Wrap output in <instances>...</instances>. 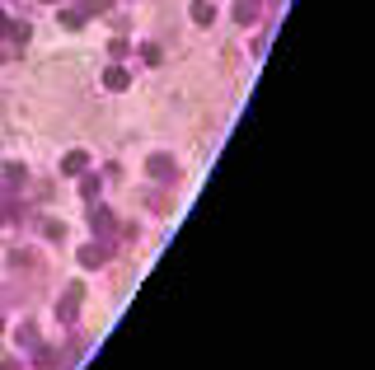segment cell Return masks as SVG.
<instances>
[{
  "mask_svg": "<svg viewBox=\"0 0 375 370\" xmlns=\"http://www.w3.org/2000/svg\"><path fill=\"white\" fill-rule=\"evenodd\" d=\"M56 314H61V323H76V314H80V286H71V291L61 295V310Z\"/></svg>",
  "mask_w": 375,
  "mask_h": 370,
  "instance_id": "6da1fadb",
  "label": "cell"
},
{
  "mask_svg": "<svg viewBox=\"0 0 375 370\" xmlns=\"http://www.w3.org/2000/svg\"><path fill=\"white\" fill-rule=\"evenodd\" d=\"M61 169H66V174H84V169H89V155H84V150H71V155L61 159Z\"/></svg>",
  "mask_w": 375,
  "mask_h": 370,
  "instance_id": "7a4b0ae2",
  "label": "cell"
},
{
  "mask_svg": "<svg viewBox=\"0 0 375 370\" xmlns=\"http://www.w3.org/2000/svg\"><path fill=\"white\" fill-rule=\"evenodd\" d=\"M104 84H108V89H127V84H132V76H127V71H122V66H108Z\"/></svg>",
  "mask_w": 375,
  "mask_h": 370,
  "instance_id": "3957f363",
  "label": "cell"
},
{
  "mask_svg": "<svg viewBox=\"0 0 375 370\" xmlns=\"http://www.w3.org/2000/svg\"><path fill=\"white\" fill-rule=\"evenodd\" d=\"M94 230H99V235H113V211H108V207H94Z\"/></svg>",
  "mask_w": 375,
  "mask_h": 370,
  "instance_id": "277c9868",
  "label": "cell"
},
{
  "mask_svg": "<svg viewBox=\"0 0 375 370\" xmlns=\"http://www.w3.org/2000/svg\"><path fill=\"white\" fill-rule=\"evenodd\" d=\"M104 258H108V253L99 248V244H84V248H80V263H84V267H99Z\"/></svg>",
  "mask_w": 375,
  "mask_h": 370,
  "instance_id": "5b68a950",
  "label": "cell"
},
{
  "mask_svg": "<svg viewBox=\"0 0 375 370\" xmlns=\"http://www.w3.org/2000/svg\"><path fill=\"white\" fill-rule=\"evenodd\" d=\"M150 174H155V178H174V164H169V155H155V159H150Z\"/></svg>",
  "mask_w": 375,
  "mask_h": 370,
  "instance_id": "8992f818",
  "label": "cell"
},
{
  "mask_svg": "<svg viewBox=\"0 0 375 370\" xmlns=\"http://www.w3.org/2000/svg\"><path fill=\"white\" fill-rule=\"evenodd\" d=\"M192 19H197V24H212V19H216L212 0H197V5H192Z\"/></svg>",
  "mask_w": 375,
  "mask_h": 370,
  "instance_id": "52a82bcc",
  "label": "cell"
},
{
  "mask_svg": "<svg viewBox=\"0 0 375 370\" xmlns=\"http://www.w3.org/2000/svg\"><path fill=\"white\" fill-rule=\"evenodd\" d=\"M235 19H240V24H253V19H258V5H253V0H240Z\"/></svg>",
  "mask_w": 375,
  "mask_h": 370,
  "instance_id": "ba28073f",
  "label": "cell"
},
{
  "mask_svg": "<svg viewBox=\"0 0 375 370\" xmlns=\"http://www.w3.org/2000/svg\"><path fill=\"white\" fill-rule=\"evenodd\" d=\"M0 33H5V14H0Z\"/></svg>",
  "mask_w": 375,
  "mask_h": 370,
  "instance_id": "9c48e42d",
  "label": "cell"
}]
</instances>
